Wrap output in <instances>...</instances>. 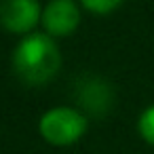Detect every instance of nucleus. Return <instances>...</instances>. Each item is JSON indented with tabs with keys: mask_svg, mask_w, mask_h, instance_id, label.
Here are the masks:
<instances>
[{
	"mask_svg": "<svg viewBox=\"0 0 154 154\" xmlns=\"http://www.w3.org/2000/svg\"><path fill=\"white\" fill-rule=\"evenodd\" d=\"M42 11L34 0H5L0 2V26L13 34H28L40 21Z\"/></svg>",
	"mask_w": 154,
	"mask_h": 154,
	"instance_id": "3",
	"label": "nucleus"
},
{
	"mask_svg": "<svg viewBox=\"0 0 154 154\" xmlns=\"http://www.w3.org/2000/svg\"><path fill=\"white\" fill-rule=\"evenodd\" d=\"M40 23L45 34L53 36H70L80 23V9L72 0H53L42 9Z\"/></svg>",
	"mask_w": 154,
	"mask_h": 154,
	"instance_id": "4",
	"label": "nucleus"
},
{
	"mask_svg": "<svg viewBox=\"0 0 154 154\" xmlns=\"http://www.w3.org/2000/svg\"><path fill=\"white\" fill-rule=\"evenodd\" d=\"M82 7H85V9H89V11H93V13L106 15V13H110V11L118 9V7H120V2H118V0H85Z\"/></svg>",
	"mask_w": 154,
	"mask_h": 154,
	"instance_id": "7",
	"label": "nucleus"
},
{
	"mask_svg": "<svg viewBox=\"0 0 154 154\" xmlns=\"http://www.w3.org/2000/svg\"><path fill=\"white\" fill-rule=\"evenodd\" d=\"M61 68V53L55 40L45 32L28 34L13 51V72L26 85L40 87Z\"/></svg>",
	"mask_w": 154,
	"mask_h": 154,
	"instance_id": "1",
	"label": "nucleus"
},
{
	"mask_svg": "<svg viewBox=\"0 0 154 154\" xmlns=\"http://www.w3.org/2000/svg\"><path fill=\"white\" fill-rule=\"evenodd\" d=\"M137 129H139V135L154 146V106L146 108L139 116V122H137Z\"/></svg>",
	"mask_w": 154,
	"mask_h": 154,
	"instance_id": "6",
	"label": "nucleus"
},
{
	"mask_svg": "<svg viewBox=\"0 0 154 154\" xmlns=\"http://www.w3.org/2000/svg\"><path fill=\"white\" fill-rule=\"evenodd\" d=\"M40 135L53 146H68L78 141L87 131V118L74 108H53L40 118Z\"/></svg>",
	"mask_w": 154,
	"mask_h": 154,
	"instance_id": "2",
	"label": "nucleus"
},
{
	"mask_svg": "<svg viewBox=\"0 0 154 154\" xmlns=\"http://www.w3.org/2000/svg\"><path fill=\"white\" fill-rule=\"evenodd\" d=\"M78 103L89 110L91 114H106L112 103V89L101 78H82V82L76 87Z\"/></svg>",
	"mask_w": 154,
	"mask_h": 154,
	"instance_id": "5",
	"label": "nucleus"
}]
</instances>
